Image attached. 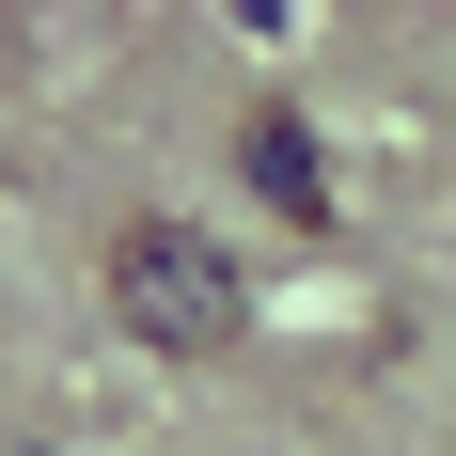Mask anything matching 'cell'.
Returning a JSON list of instances; mask_svg holds the SVG:
<instances>
[{
  "mask_svg": "<svg viewBox=\"0 0 456 456\" xmlns=\"http://www.w3.org/2000/svg\"><path fill=\"white\" fill-rule=\"evenodd\" d=\"M110 315H126V346H158V362H236V346H252V268H236L205 221L142 205V221H110Z\"/></svg>",
  "mask_w": 456,
  "mask_h": 456,
  "instance_id": "1",
  "label": "cell"
},
{
  "mask_svg": "<svg viewBox=\"0 0 456 456\" xmlns=\"http://www.w3.org/2000/svg\"><path fill=\"white\" fill-rule=\"evenodd\" d=\"M236 158H252V189H268V205H283L299 236H330V158H315V126H299L283 94L252 110V126H236Z\"/></svg>",
  "mask_w": 456,
  "mask_h": 456,
  "instance_id": "2",
  "label": "cell"
}]
</instances>
